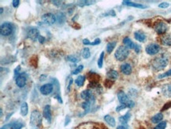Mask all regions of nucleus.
<instances>
[{
	"instance_id": "obj_43",
	"label": "nucleus",
	"mask_w": 171,
	"mask_h": 129,
	"mask_svg": "<svg viewBox=\"0 0 171 129\" xmlns=\"http://www.w3.org/2000/svg\"><path fill=\"white\" fill-rule=\"evenodd\" d=\"M12 2H13V7L14 8H17L19 6V4H20V1L19 0H14Z\"/></svg>"
},
{
	"instance_id": "obj_21",
	"label": "nucleus",
	"mask_w": 171,
	"mask_h": 129,
	"mask_svg": "<svg viewBox=\"0 0 171 129\" xmlns=\"http://www.w3.org/2000/svg\"><path fill=\"white\" fill-rule=\"evenodd\" d=\"M162 119H163V115L162 113H157L156 115H155L153 117L151 118V122L154 124H158V123L162 122Z\"/></svg>"
},
{
	"instance_id": "obj_39",
	"label": "nucleus",
	"mask_w": 171,
	"mask_h": 129,
	"mask_svg": "<svg viewBox=\"0 0 171 129\" xmlns=\"http://www.w3.org/2000/svg\"><path fill=\"white\" fill-rule=\"evenodd\" d=\"M101 43V41H100V39L99 38H97L95 39L94 41H92V42H91V45H98V44H99Z\"/></svg>"
},
{
	"instance_id": "obj_26",
	"label": "nucleus",
	"mask_w": 171,
	"mask_h": 129,
	"mask_svg": "<svg viewBox=\"0 0 171 129\" xmlns=\"http://www.w3.org/2000/svg\"><path fill=\"white\" fill-rule=\"evenodd\" d=\"M116 44H117L116 41H111V42L107 44V45H106V52H107V53L110 54L113 52V50L114 49V48L116 47Z\"/></svg>"
},
{
	"instance_id": "obj_13",
	"label": "nucleus",
	"mask_w": 171,
	"mask_h": 129,
	"mask_svg": "<svg viewBox=\"0 0 171 129\" xmlns=\"http://www.w3.org/2000/svg\"><path fill=\"white\" fill-rule=\"evenodd\" d=\"M117 98H118V101H119L122 105H127L130 99L128 98V97L125 94L124 91H119L118 93H117Z\"/></svg>"
},
{
	"instance_id": "obj_18",
	"label": "nucleus",
	"mask_w": 171,
	"mask_h": 129,
	"mask_svg": "<svg viewBox=\"0 0 171 129\" xmlns=\"http://www.w3.org/2000/svg\"><path fill=\"white\" fill-rule=\"evenodd\" d=\"M106 76H107L108 79L111 80V81H114V80H116L118 78V73L114 70H110L107 72Z\"/></svg>"
},
{
	"instance_id": "obj_47",
	"label": "nucleus",
	"mask_w": 171,
	"mask_h": 129,
	"mask_svg": "<svg viewBox=\"0 0 171 129\" xmlns=\"http://www.w3.org/2000/svg\"><path fill=\"white\" fill-rule=\"evenodd\" d=\"M171 106V102H168V103H167V104L165 105L164 108H162V110H165V109H167L169 107Z\"/></svg>"
},
{
	"instance_id": "obj_24",
	"label": "nucleus",
	"mask_w": 171,
	"mask_h": 129,
	"mask_svg": "<svg viewBox=\"0 0 171 129\" xmlns=\"http://www.w3.org/2000/svg\"><path fill=\"white\" fill-rule=\"evenodd\" d=\"M130 116H131L130 113H127L125 115L120 116L119 121L122 123V124H123V125H125V124H127V123H128V121L129 120V119H130Z\"/></svg>"
},
{
	"instance_id": "obj_50",
	"label": "nucleus",
	"mask_w": 171,
	"mask_h": 129,
	"mask_svg": "<svg viewBox=\"0 0 171 129\" xmlns=\"http://www.w3.org/2000/svg\"><path fill=\"white\" fill-rule=\"evenodd\" d=\"M72 83H73V79H70V83H69V85H68V91H70V86H71V85H72Z\"/></svg>"
},
{
	"instance_id": "obj_19",
	"label": "nucleus",
	"mask_w": 171,
	"mask_h": 129,
	"mask_svg": "<svg viewBox=\"0 0 171 129\" xmlns=\"http://www.w3.org/2000/svg\"><path fill=\"white\" fill-rule=\"evenodd\" d=\"M123 43L125 45V47H127L128 48L134 49V48H135L136 44L133 43V41H132V40L130 38H128V37H125L123 39Z\"/></svg>"
},
{
	"instance_id": "obj_41",
	"label": "nucleus",
	"mask_w": 171,
	"mask_h": 129,
	"mask_svg": "<svg viewBox=\"0 0 171 129\" xmlns=\"http://www.w3.org/2000/svg\"><path fill=\"white\" fill-rule=\"evenodd\" d=\"M127 108H133V107L135 106V103H134V102L133 101H132V100H130L129 101V102H128V104H127Z\"/></svg>"
},
{
	"instance_id": "obj_23",
	"label": "nucleus",
	"mask_w": 171,
	"mask_h": 129,
	"mask_svg": "<svg viewBox=\"0 0 171 129\" xmlns=\"http://www.w3.org/2000/svg\"><path fill=\"white\" fill-rule=\"evenodd\" d=\"M104 120H105V121H106L109 125H110L111 127H114L115 126V124H116V123H115L114 118L113 117V116H111L106 115L104 116Z\"/></svg>"
},
{
	"instance_id": "obj_45",
	"label": "nucleus",
	"mask_w": 171,
	"mask_h": 129,
	"mask_svg": "<svg viewBox=\"0 0 171 129\" xmlns=\"http://www.w3.org/2000/svg\"><path fill=\"white\" fill-rule=\"evenodd\" d=\"M134 50H135V52H137V53H139V52H140V46L139 45V44H136Z\"/></svg>"
},
{
	"instance_id": "obj_35",
	"label": "nucleus",
	"mask_w": 171,
	"mask_h": 129,
	"mask_svg": "<svg viewBox=\"0 0 171 129\" xmlns=\"http://www.w3.org/2000/svg\"><path fill=\"white\" fill-rule=\"evenodd\" d=\"M170 76H171V69L168 70V71H167V72H165L163 73V74H161V75H159V76H158V79H163V78L170 77Z\"/></svg>"
},
{
	"instance_id": "obj_51",
	"label": "nucleus",
	"mask_w": 171,
	"mask_h": 129,
	"mask_svg": "<svg viewBox=\"0 0 171 129\" xmlns=\"http://www.w3.org/2000/svg\"><path fill=\"white\" fill-rule=\"evenodd\" d=\"M117 129H127V128H125L124 126H122V125H120V126H117Z\"/></svg>"
},
{
	"instance_id": "obj_28",
	"label": "nucleus",
	"mask_w": 171,
	"mask_h": 129,
	"mask_svg": "<svg viewBox=\"0 0 171 129\" xmlns=\"http://www.w3.org/2000/svg\"><path fill=\"white\" fill-rule=\"evenodd\" d=\"M81 55H82V57H83L84 59H88V58L91 56V52L89 48H87V47L84 48Z\"/></svg>"
},
{
	"instance_id": "obj_44",
	"label": "nucleus",
	"mask_w": 171,
	"mask_h": 129,
	"mask_svg": "<svg viewBox=\"0 0 171 129\" xmlns=\"http://www.w3.org/2000/svg\"><path fill=\"white\" fill-rule=\"evenodd\" d=\"M38 40H39V41H40V44H43L46 41L45 37H44V36H40V37H39Z\"/></svg>"
},
{
	"instance_id": "obj_14",
	"label": "nucleus",
	"mask_w": 171,
	"mask_h": 129,
	"mask_svg": "<svg viewBox=\"0 0 171 129\" xmlns=\"http://www.w3.org/2000/svg\"><path fill=\"white\" fill-rule=\"evenodd\" d=\"M162 94L167 97H171V84H165L162 86Z\"/></svg>"
},
{
	"instance_id": "obj_2",
	"label": "nucleus",
	"mask_w": 171,
	"mask_h": 129,
	"mask_svg": "<svg viewBox=\"0 0 171 129\" xmlns=\"http://www.w3.org/2000/svg\"><path fill=\"white\" fill-rule=\"evenodd\" d=\"M168 63H169V60L167 57L160 56L156 58V59H154L153 63H152V67L155 70H161L164 69L168 65Z\"/></svg>"
},
{
	"instance_id": "obj_31",
	"label": "nucleus",
	"mask_w": 171,
	"mask_h": 129,
	"mask_svg": "<svg viewBox=\"0 0 171 129\" xmlns=\"http://www.w3.org/2000/svg\"><path fill=\"white\" fill-rule=\"evenodd\" d=\"M103 59H104V52H102L100 56H99L98 61H97V64L99 68L103 67Z\"/></svg>"
},
{
	"instance_id": "obj_30",
	"label": "nucleus",
	"mask_w": 171,
	"mask_h": 129,
	"mask_svg": "<svg viewBox=\"0 0 171 129\" xmlns=\"http://www.w3.org/2000/svg\"><path fill=\"white\" fill-rule=\"evenodd\" d=\"M95 2H96L95 1H85V0H84V1L78 2L77 5L80 7H84V6H90V5L95 4Z\"/></svg>"
},
{
	"instance_id": "obj_6",
	"label": "nucleus",
	"mask_w": 171,
	"mask_h": 129,
	"mask_svg": "<svg viewBox=\"0 0 171 129\" xmlns=\"http://www.w3.org/2000/svg\"><path fill=\"white\" fill-rule=\"evenodd\" d=\"M81 97L82 99H84L85 102H88L89 103L92 105L95 103V96L93 95V93H92V91L89 90H84L81 92Z\"/></svg>"
},
{
	"instance_id": "obj_40",
	"label": "nucleus",
	"mask_w": 171,
	"mask_h": 129,
	"mask_svg": "<svg viewBox=\"0 0 171 129\" xmlns=\"http://www.w3.org/2000/svg\"><path fill=\"white\" fill-rule=\"evenodd\" d=\"M125 108H127V106H126L125 105H120L119 106H117V108H116V111L120 112L121 110H122V109H125Z\"/></svg>"
},
{
	"instance_id": "obj_37",
	"label": "nucleus",
	"mask_w": 171,
	"mask_h": 129,
	"mask_svg": "<svg viewBox=\"0 0 171 129\" xmlns=\"http://www.w3.org/2000/svg\"><path fill=\"white\" fill-rule=\"evenodd\" d=\"M113 83H114V81H111V80H110V79H106V81L104 82L105 86H107V87H110V86H112Z\"/></svg>"
},
{
	"instance_id": "obj_5",
	"label": "nucleus",
	"mask_w": 171,
	"mask_h": 129,
	"mask_svg": "<svg viewBox=\"0 0 171 129\" xmlns=\"http://www.w3.org/2000/svg\"><path fill=\"white\" fill-rule=\"evenodd\" d=\"M41 19H42V22L47 25H52L53 24H54V22H56L57 21L56 16L51 13L44 14L43 15H42Z\"/></svg>"
},
{
	"instance_id": "obj_34",
	"label": "nucleus",
	"mask_w": 171,
	"mask_h": 129,
	"mask_svg": "<svg viewBox=\"0 0 171 129\" xmlns=\"http://www.w3.org/2000/svg\"><path fill=\"white\" fill-rule=\"evenodd\" d=\"M167 127V121H162L159 123L156 128L154 129H165Z\"/></svg>"
},
{
	"instance_id": "obj_48",
	"label": "nucleus",
	"mask_w": 171,
	"mask_h": 129,
	"mask_svg": "<svg viewBox=\"0 0 171 129\" xmlns=\"http://www.w3.org/2000/svg\"><path fill=\"white\" fill-rule=\"evenodd\" d=\"M1 129H11V127H10V125H4L3 127H2V128Z\"/></svg>"
},
{
	"instance_id": "obj_16",
	"label": "nucleus",
	"mask_w": 171,
	"mask_h": 129,
	"mask_svg": "<svg viewBox=\"0 0 171 129\" xmlns=\"http://www.w3.org/2000/svg\"><path fill=\"white\" fill-rule=\"evenodd\" d=\"M122 3H123V5H125V6L137 7V8H140V9H144V8H147V6H144V5L140 4V3H135V2H130V1H127V0L123 1Z\"/></svg>"
},
{
	"instance_id": "obj_29",
	"label": "nucleus",
	"mask_w": 171,
	"mask_h": 129,
	"mask_svg": "<svg viewBox=\"0 0 171 129\" xmlns=\"http://www.w3.org/2000/svg\"><path fill=\"white\" fill-rule=\"evenodd\" d=\"M10 125V127L11 129H21L23 128V124L21 122H18V121H15V122H13Z\"/></svg>"
},
{
	"instance_id": "obj_27",
	"label": "nucleus",
	"mask_w": 171,
	"mask_h": 129,
	"mask_svg": "<svg viewBox=\"0 0 171 129\" xmlns=\"http://www.w3.org/2000/svg\"><path fill=\"white\" fill-rule=\"evenodd\" d=\"M56 18L59 24H62L65 21V15L63 14L62 12H59L56 15Z\"/></svg>"
},
{
	"instance_id": "obj_10",
	"label": "nucleus",
	"mask_w": 171,
	"mask_h": 129,
	"mask_svg": "<svg viewBox=\"0 0 171 129\" xmlns=\"http://www.w3.org/2000/svg\"><path fill=\"white\" fill-rule=\"evenodd\" d=\"M27 35L28 37L32 41H36V40H38L40 36V31H39L38 29H36V28H32L31 30H29Z\"/></svg>"
},
{
	"instance_id": "obj_38",
	"label": "nucleus",
	"mask_w": 171,
	"mask_h": 129,
	"mask_svg": "<svg viewBox=\"0 0 171 129\" xmlns=\"http://www.w3.org/2000/svg\"><path fill=\"white\" fill-rule=\"evenodd\" d=\"M159 7L160 8H167V7H170V4L168 2H162V3H160V4L159 5Z\"/></svg>"
},
{
	"instance_id": "obj_46",
	"label": "nucleus",
	"mask_w": 171,
	"mask_h": 129,
	"mask_svg": "<svg viewBox=\"0 0 171 129\" xmlns=\"http://www.w3.org/2000/svg\"><path fill=\"white\" fill-rule=\"evenodd\" d=\"M83 44H84V45H91V42L89 41L88 39H84Z\"/></svg>"
},
{
	"instance_id": "obj_12",
	"label": "nucleus",
	"mask_w": 171,
	"mask_h": 129,
	"mask_svg": "<svg viewBox=\"0 0 171 129\" xmlns=\"http://www.w3.org/2000/svg\"><path fill=\"white\" fill-rule=\"evenodd\" d=\"M43 117L45 118L47 122L49 123V124L51 123V119H52L51 110V106L48 105H46V106L43 108Z\"/></svg>"
},
{
	"instance_id": "obj_1",
	"label": "nucleus",
	"mask_w": 171,
	"mask_h": 129,
	"mask_svg": "<svg viewBox=\"0 0 171 129\" xmlns=\"http://www.w3.org/2000/svg\"><path fill=\"white\" fill-rule=\"evenodd\" d=\"M30 124L32 128L34 129H37L42 124V115L37 109L32 112L30 116Z\"/></svg>"
},
{
	"instance_id": "obj_52",
	"label": "nucleus",
	"mask_w": 171,
	"mask_h": 129,
	"mask_svg": "<svg viewBox=\"0 0 171 129\" xmlns=\"http://www.w3.org/2000/svg\"><path fill=\"white\" fill-rule=\"evenodd\" d=\"M1 14H2V12H3V8H2V7H1Z\"/></svg>"
},
{
	"instance_id": "obj_42",
	"label": "nucleus",
	"mask_w": 171,
	"mask_h": 129,
	"mask_svg": "<svg viewBox=\"0 0 171 129\" xmlns=\"http://www.w3.org/2000/svg\"><path fill=\"white\" fill-rule=\"evenodd\" d=\"M51 2L53 3L54 5H55L56 7H61V5L62 4V1H51Z\"/></svg>"
},
{
	"instance_id": "obj_3",
	"label": "nucleus",
	"mask_w": 171,
	"mask_h": 129,
	"mask_svg": "<svg viewBox=\"0 0 171 129\" xmlns=\"http://www.w3.org/2000/svg\"><path fill=\"white\" fill-rule=\"evenodd\" d=\"M128 54H129V51H128V48L127 47L120 46L119 48H117V49L116 50L114 56L118 61H124L125 59L128 56Z\"/></svg>"
},
{
	"instance_id": "obj_11",
	"label": "nucleus",
	"mask_w": 171,
	"mask_h": 129,
	"mask_svg": "<svg viewBox=\"0 0 171 129\" xmlns=\"http://www.w3.org/2000/svg\"><path fill=\"white\" fill-rule=\"evenodd\" d=\"M53 89H54V86L53 84L51 83H47L44 84L43 86H42L40 89V93L43 94V95H48L50 93H51V92L53 91Z\"/></svg>"
},
{
	"instance_id": "obj_25",
	"label": "nucleus",
	"mask_w": 171,
	"mask_h": 129,
	"mask_svg": "<svg viewBox=\"0 0 171 129\" xmlns=\"http://www.w3.org/2000/svg\"><path fill=\"white\" fill-rule=\"evenodd\" d=\"M84 82H85V77L84 75H79L75 80V83L78 86H83Z\"/></svg>"
},
{
	"instance_id": "obj_20",
	"label": "nucleus",
	"mask_w": 171,
	"mask_h": 129,
	"mask_svg": "<svg viewBox=\"0 0 171 129\" xmlns=\"http://www.w3.org/2000/svg\"><path fill=\"white\" fill-rule=\"evenodd\" d=\"M161 42L164 45H171V35H163L161 38Z\"/></svg>"
},
{
	"instance_id": "obj_22",
	"label": "nucleus",
	"mask_w": 171,
	"mask_h": 129,
	"mask_svg": "<svg viewBox=\"0 0 171 129\" xmlns=\"http://www.w3.org/2000/svg\"><path fill=\"white\" fill-rule=\"evenodd\" d=\"M29 113V107H28V104L26 102H24L21 105V114L23 116H26Z\"/></svg>"
},
{
	"instance_id": "obj_49",
	"label": "nucleus",
	"mask_w": 171,
	"mask_h": 129,
	"mask_svg": "<svg viewBox=\"0 0 171 129\" xmlns=\"http://www.w3.org/2000/svg\"><path fill=\"white\" fill-rule=\"evenodd\" d=\"M70 117L69 116H66V118H65V126H66V125L70 123Z\"/></svg>"
},
{
	"instance_id": "obj_8",
	"label": "nucleus",
	"mask_w": 171,
	"mask_h": 129,
	"mask_svg": "<svg viewBox=\"0 0 171 129\" xmlns=\"http://www.w3.org/2000/svg\"><path fill=\"white\" fill-rule=\"evenodd\" d=\"M167 25L163 22H159L155 25V30L158 34H164L167 31Z\"/></svg>"
},
{
	"instance_id": "obj_7",
	"label": "nucleus",
	"mask_w": 171,
	"mask_h": 129,
	"mask_svg": "<svg viewBox=\"0 0 171 129\" xmlns=\"http://www.w3.org/2000/svg\"><path fill=\"white\" fill-rule=\"evenodd\" d=\"M145 51L148 55H156L160 51V46L157 44H150L147 46Z\"/></svg>"
},
{
	"instance_id": "obj_9",
	"label": "nucleus",
	"mask_w": 171,
	"mask_h": 129,
	"mask_svg": "<svg viewBox=\"0 0 171 129\" xmlns=\"http://www.w3.org/2000/svg\"><path fill=\"white\" fill-rule=\"evenodd\" d=\"M16 85L19 87V88H23L24 86L26 85L27 82V78L25 74H20L18 75V77L16 78Z\"/></svg>"
},
{
	"instance_id": "obj_4",
	"label": "nucleus",
	"mask_w": 171,
	"mask_h": 129,
	"mask_svg": "<svg viewBox=\"0 0 171 129\" xmlns=\"http://www.w3.org/2000/svg\"><path fill=\"white\" fill-rule=\"evenodd\" d=\"M13 32V25L11 23L4 22L2 23L0 27V33L2 36H9Z\"/></svg>"
},
{
	"instance_id": "obj_15",
	"label": "nucleus",
	"mask_w": 171,
	"mask_h": 129,
	"mask_svg": "<svg viewBox=\"0 0 171 129\" xmlns=\"http://www.w3.org/2000/svg\"><path fill=\"white\" fill-rule=\"evenodd\" d=\"M120 69H121V71L125 75H129L132 73V66L127 63L122 64Z\"/></svg>"
},
{
	"instance_id": "obj_32",
	"label": "nucleus",
	"mask_w": 171,
	"mask_h": 129,
	"mask_svg": "<svg viewBox=\"0 0 171 129\" xmlns=\"http://www.w3.org/2000/svg\"><path fill=\"white\" fill-rule=\"evenodd\" d=\"M91 105H92V104H91V103H89V102H83L82 104H81V107H82V108L84 109L85 113H87L88 111H89V110H90ZM85 113H84V114H85Z\"/></svg>"
},
{
	"instance_id": "obj_36",
	"label": "nucleus",
	"mask_w": 171,
	"mask_h": 129,
	"mask_svg": "<svg viewBox=\"0 0 171 129\" xmlns=\"http://www.w3.org/2000/svg\"><path fill=\"white\" fill-rule=\"evenodd\" d=\"M84 69V66L83 65H80L78 66L76 69H75L72 72V75H77L78 73H80L81 71V70H83Z\"/></svg>"
},
{
	"instance_id": "obj_17",
	"label": "nucleus",
	"mask_w": 171,
	"mask_h": 129,
	"mask_svg": "<svg viewBox=\"0 0 171 129\" xmlns=\"http://www.w3.org/2000/svg\"><path fill=\"white\" fill-rule=\"evenodd\" d=\"M134 37L137 41L140 42H144L146 41V35L141 31H137L134 33Z\"/></svg>"
},
{
	"instance_id": "obj_33",
	"label": "nucleus",
	"mask_w": 171,
	"mask_h": 129,
	"mask_svg": "<svg viewBox=\"0 0 171 129\" xmlns=\"http://www.w3.org/2000/svg\"><path fill=\"white\" fill-rule=\"evenodd\" d=\"M66 59H67L68 61L72 62V63H74V64L78 62V59H77V57H75L74 56H72V55L66 56Z\"/></svg>"
}]
</instances>
